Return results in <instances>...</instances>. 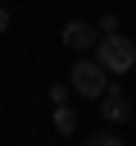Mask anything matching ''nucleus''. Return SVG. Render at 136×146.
I'll list each match as a JSON object with an SVG mask.
<instances>
[{"label": "nucleus", "mask_w": 136, "mask_h": 146, "mask_svg": "<svg viewBox=\"0 0 136 146\" xmlns=\"http://www.w3.org/2000/svg\"><path fill=\"white\" fill-rule=\"evenodd\" d=\"M95 59L118 78V73H127V68L136 64V41H127L122 32H104V36L95 41Z\"/></svg>", "instance_id": "1"}, {"label": "nucleus", "mask_w": 136, "mask_h": 146, "mask_svg": "<svg viewBox=\"0 0 136 146\" xmlns=\"http://www.w3.org/2000/svg\"><path fill=\"white\" fill-rule=\"evenodd\" d=\"M109 78H113V73H109L100 59H86V55H82V59L73 64V73H68L73 91H77V96H86V100H100V96H104V87H109Z\"/></svg>", "instance_id": "2"}, {"label": "nucleus", "mask_w": 136, "mask_h": 146, "mask_svg": "<svg viewBox=\"0 0 136 146\" xmlns=\"http://www.w3.org/2000/svg\"><path fill=\"white\" fill-rule=\"evenodd\" d=\"M104 32H100V23H86V18H73L68 27H63V46L68 50H77V55H86V50H95V41H100Z\"/></svg>", "instance_id": "3"}, {"label": "nucleus", "mask_w": 136, "mask_h": 146, "mask_svg": "<svg viewBox=\"0 0 136 146\" xmlns=\"http://www.w3.org/2000/svg\"><path fill=\"white\" fill-rule=\"evenodd\" d=\"M100 119H109V123H127L131 119V100H127V91L122 87H104V96H100Z\"/></svg>", "instance_id": "4"}, {"label": "nucleus", "mask_w": 136, "mask_h": 146, "mask_svg": "<svg viewBox=\"0 0 136 146\" xmlns=\"http://www.w3.org/2000/svg\"><path fill=\"white\" fill-rule=\"evenodd\" d=\"M54 132H59V137H73V132H77V110H73L68 100L54 105Z\"/></svg>", "instance_id": "5"}, {"label": "nucleus", "mask_w": 136, "mask_h": 146, "mask_svg": "<svg viewBox=\"0 0 136 146\" xmlns=\"http://www.w3.org/2000/svg\"><path fill=\"white\" fill-rule=\"evenodd\" d=\"M68 91H73V82H50V100H54V105H63Z\"/></svg>", "instance_id": "6"}, {"label": "nucleus", "mask_w": 136, "mask_h": 146, "mask_svg": "<svg viewBox=\"0 0 136 146\" xmlns=\"http://www.w3.org/2000/svg\"><path fill=\"white\" fill-rule=\"evenodd\" d=\"M86 141H91V146H118V132H91Z\"/></svg>", "instance_id": "7"}, {"label": "nucleus", "mask_w": 136, "mask_h": 146, "mask_svg": "<svg viewBox=\"0 0 136 146\" xmlns=\"http://www.w3.org/2000/svg\"><path fill=\"white\" fill-rule=\"evenodd\" d=\"M100 32H118V14H104L100 18Z\"/></svg>", "instance_id": "8"}, {"label": "nucleus", "mask_w": 136, "mask_h": 146, "mask_svg": "<svg viewBox=\"0 0 136 146\" xmlns=\"http://www.w3.org/2000/svg\"><path fill=\"white\" fill-rule=\"evenodd\" d=\"M9 32V5H0V36Z\"/></svg>", "instance_id": "9"}]
</instances>
